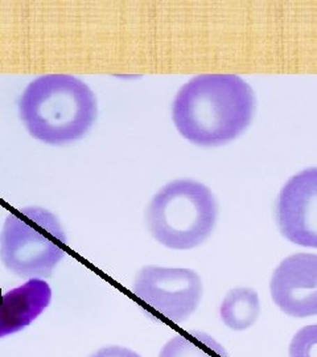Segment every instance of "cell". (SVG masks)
<instances>
[{
  "mask_svg": "<svg viewBox=\"0 0 317 357\" xmlns=\"http://www.w3.org/2000/svg\"><path fill=\"white\" fill-rule=\"evenodd\" d=\"M217 217L215 195L190 178L165 184L146 211V222L153 238L173 250H190L205 243L215 230Z\"/></svg>",
  "mask_w": 317,
  "mask_h": 357,
  "instance_id": "cell-3",
  "label": "cell"
},
{
  "mask_svg": "<svg viewBox=\"0 0 317 357\" xmlns=\"http://www.w3.org/2000/svg\"><path fill=\"white\" fill-rule=\"evenodd\" d=\"M132 294L147 317L178 324L197 310L203 282L190 268L146 266L134 281Z\"/></svg>",
  "mask_w": 317,
  "mask_h": 357,
  "instance_id": "cell-5",
  "label": "cell"
},
{
  "mask_svg": "<svg viewBox=\"0 0 317 357\" xmlns=\"http://www.w3.org/2000/svg\"><path fill=\"white\" fill-rule=\"evenodd\" d=\"M261 312L259 296L253 289L238 287L229 291L219 308L221 319L234 331H245L255 324Z\"/></svg>",
  "mask_w": 317,
  "mask_h": 357,
  "instance_id": "cell-9",
  "label": "cell"
},
{
  "mask_svg": "<svg viewBox=\"0 0 317 357\" xmlns=\"http://www.w3.org/2000/svg\"><path fill=\"white\" fill-rule=\"evenodd\" d=\"M159 357H229L225 348L208 333L180 332L163 347Z\"/></svg>",
  "mask_w": 317,
  "mask_h": 357,
  "instance_id": "cell-10",
  "label": "cell"
},
{
  "mask_svg": "<svg viewBox=\"0 0 317 357\" xmlns=\"http://www.w3.org/2000/svg\"><path fill=\"white\" fill-rule=\"evenodd\" d=\"M51 286L44 280H29L0 296V337L24 330L49 306Z\"/></svg>",
  "mask_w": 317,
  "mask_h": 357,
  "instance_id": "cell-8",
  "label": "cell"
},
{
  "mask_svg": "<svg viewBox=\"0 0 317 357\" xmlns=\"http://www.w3.org/2000/svg\"><path fill=\"white\" fill-rule=\"evenodd\" d=\"M277 221L288 241L317 249V167L284 184L277 203Z\"/></svg>",
  "mask_w": 317,
  "mask_h": 357,
  "instance_id": "cell-6",
  "label": "cell"
},
{
  "mask_svg": "<svg viewBox=\"0 0 317 357\" xmlns=\"http://www.w3.org/2000/svg\"><path fill=\"white\" fill-rule=\"evenodd\" d=\"M290 357H317V324L296 332L290 344Z\"/></svg>",
  "mask_w": 317,
  "mask_h": 357,
  "instance_id": "cell-11",
  "label": "cell"
},
{
  "mask_svg": "<svg viewBox=\"0 0 317 357\" xmlns=\"http://www.w3.org/2000/svg\"><path fill=\"white\" fill-rule=\"evenodd\" d=\"M66 241L54 213L41 206H26L6 218L0 236V259L16 277L49 278L66 253Z\"/></svg>",
  "mask_w": 317,
  "mask_h": 357,
  "instance_id": "cell-4",
  "label": "cell"
},
{
  "mask_svg": "<svg viewBox=\"0 0 317 357\" xmlns=\"http://www.w3.org/2000/svg\"><path fill=\"white\" fill-rule=\"evenodd\" d=\"M255 110L252 86L235 75H201L178 90L172 119L180 135L201 147H217L238 138Z\"/></svg>",
  "mask_w": 317,
  "mask_h": 357,
  "instance_id": "cell-1",
  "label": "cell"
},
{
  "mask_svg": "<svg viewBox=\"0 0 317 357\" xmlns=\"http://www.w3.org/2000/svg\"><path fill=\"white\" fill-rule=\"evenodd\" d=\"M94 91L70 75H45L33 79L19 101V116L29 135L51 146L82 139L97 121Z\"/></svg>",
  "mask_w": 317,
  "mask_h": 357,
  "instance_id": "cell-2",
  "label": "cell"
},
{
  "mask_svg": "<svg viewBox=\"0 0 317 357\" xmlns=\"http://www.w3.org/2000/svg\"><path fill=\"white\" fill-rule=\"evenodd\" d=\"M90 357H141L126 347H105Z\"/></svg>",
  "mask_w": 317,
  "mask_h": 357,
  "instance_id": "cell-12",
  "label": "cell"
},
{
  "mask_svg": "<svg viewBox=\"0 0 317 357\" xmlns=\"http://www.w3.org/2000/svg\"><path fill=\"white\" fill-rule=\"evenodd\" d=\"M272 301L292 318L317 315V255H290L275 268L271 283Z\"/></svg>",
  "mask_w": 317,
  "mask_h": 357,
  "instance_id": "cell-7",
  "label": "cell"
}]
</instances>
